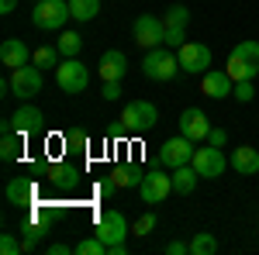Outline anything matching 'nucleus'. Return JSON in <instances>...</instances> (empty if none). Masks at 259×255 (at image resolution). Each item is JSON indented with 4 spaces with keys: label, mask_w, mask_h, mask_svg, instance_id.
I'll return each instance as SVG.
<instances>
[{
    "label": "nucleus",
    "mask_w": 259,
    "mask_h": 255,
    "mask_svg": "<svg viewBox=\"0 0 259 255\" xmlns=\"http://www.w3.org/2000/svg\"><path fill=\"white\" fill-rule=\"evenodd\" d=\"M225 73L235 79V83H239V79H256L259 76V41L256 38L239 41V45L232 48V56H228Z\"/></svg>",
    "instance_id": "f257e3e1"
},
{
    "label": "nucleus",
    "mask_w": 259,
    "mask_h": 255,
    "mask_svg": "<svg viewBox=\"0 0 259 255\" xmlns=\"http://www.w3.org/2000/svg\"><path fill=\"white\" fill-rule=\"evenodd\" d=\"M142 73L156 83H169V79L180 73V56L169 48V45H159V48H149L145 59H142Z\"/></svg>",
    "instance_id": "f03ea898"
},
{
    "label": "nucleus",
    "mask_w": 259,
    "mask_h": 255,
    "mask_svg": "<svg viewBox=\"0 0 259 255\" xmlns=\"http://www.w3.org/2000/svg\"><path fill=\"white\" fill-rule=\"evenodd\" d=\"M156 124H159V111H156V104H149V100H132V104L121 111V128H124L128 135H149Z\"/></svg>",
    "instance_id": "7ed1b4c3"
},
{
    "label": "nucleus",
    "mask_w": 259,
    "mask_h": 255,
    "mask_svg": "<svg viewBox=\"0 0 259 255\" xmlns=\"http://www.w3.org/2000/svg\"><path fill=\"white\" fill-rule=\"evenodd\" d=\"M69 18H73L69 0H38L35 11H31V21H35V28H41V31H59Z\"/></svg>",
    "instance_id": "20e7f679"
},
{
    "label": "nucleus",
    "mask_w": 259,
    "mask_h": 255,
    "mask_svg": "<svg viewBox=\"0 0 259 255\" xmlns=\"http://www.w3.org/2000/svg\"><path fill=\"white\" fill-rule=\"evenodd\" d=\"M139 193L145 203H162L166 196L173 193V173H166V166H156L149 169L139 183Z\"/></svg>",
    "instance_id": "39448f33"
},
{
    "label": "nucleus",
    "mask_w": 259,
    "mask_h": 255,
    "mask_svg": "<svg viewBox=\"0 0 259 255\" xmlns=\"http://www.w3.org/2000/svg\"><path fill=\"white\" fill-rule=\"evenodd\" d=\"M56 83H59L62 93H83L87 90V83H90V69L76 59H62L59 69H56Z\"/></svg>",
    "instance_id": "423d86ee"
},
{
    "label": "nucleus",
    "mask_w": 259,
    "mask_h": 255,
    "mask_svg": "<svg viewBox=\"0 0 259 255\" xmlns=\"http://www.w3.org/2000/svg\"><path fill=\"white\" fill-rule=\"evenodd\" d=\"M11 86H14V97L21 100H31L41 93V86H45V79H41V69L35 62H28V66H21L11 73Z\"/></svg>",
    "instance_id": "0eeeda50"
},
{
    "label": "nucleus",
    "mask_w": 259,
    "mask_h": 255,
    "mask_svg": "<svg viewBox=\"0 0 259 255\" xmlns=\"http://www.w3.org/2000/svg\"><path fill=\"white\" fill-rule=\"evenodd\" d=\"M180 56V69L183 73H194V76H204L211 69V48L204 41H187L183 48H177Z\"/></svg>",
    "instance_id": "6e6552de"
},
{
    "label": "nucleus",
    "mask_w": 259,
    "mask_h": 255,
    "mask_svg": "<svg viewBox=\"0 0 259 255\" xmlns=\"http://www.w3.org/2000/svg\"><path fill=\"white\" fill-rule=\"evenodd\" d=\"M194 141L187 135H180V138H169V141H162V148H159V166H166V169H180V166H187L190 159H194Z\"/></svg>",
    "instance_id": "1a4fd4ad"
},
{
    "label": "nucleus",
    "mask_w": 259,
    "mask_h": 255,
    "mask_svg": "<svg viewBox=\"0 0 259 255\" xmlns=\"http://www.w3.org/2000/svg\"><path fill=\"white\" fill-rule=\"evenodd\" d=\"M190 166L197 169L200 179H218L221 173H225V166H228V159H225V152H221V148L207 145V148H197V152H194Z\"/></svg>",
    "instance_id": "9d476101"
},
{
    "label": "nucleus",
    "mask_w": 259,
    "mask_h": 255,
    "mask_svg": "<svg viewBox=\"0 0 259 255\" xmlns=\"http://www.w3.org/2000/svg\"><path fill=\"white\" fill-rule=\"evenodd\" d=\"M162 35H166L162 18H156V14H139V18H135V45H142L145 52H149V48H159Z\"/></svg>",
    "instance_id": "9b49d317"
},
{
    "label": "nucleus",
    "mask_w": 259,
    "mask_h": 255,
    "mask_svg": "<svg viewBox=\"0 0 259 255\" xmlns=\"http://www.w3.org/2000/svg\"><path fill=\"white\" fill-rule=\"evenodd\" d=\"M128 221H124V214L121 211H107V214L97 217V228H94V235L100 238V241H107V245H118V241H124L128 238Z\"/></svg>",
    "instance_id": "f8f14e48"
},
{
    "label": "nucleus",
    "mask_w": 259,
    "mask_h": 255,
    "mask_svg": "<svg viewBox=\"0 0 259 255\" xmlns=\"http://www.w3.org/2000/svg\"><path fill=\"white\" fill-rule=\"evenodd\" d=\"M180 135H187L190 141H207V135H211L207 114H204L200 107H187V111L180 114Z\"/></svg>",
    "instance_id": "ddd939ff"
},
{
    "label": "nucleus",
    "mask_w": 259,
    "mask_h": 255,
    "mask_svg": "<svg viewBox=\"0 0 259 255\" xmlns=\"http://www.w3.org/2000/svg\"><path fill=\"white\" fill-rule=\"evenodd\" d=\"M200 90H204V97H211V100H225V97H232L235 79L228 76L225 69H207L200 76Z\"/></svg>",
    "instance_id": "4468645a"
},
{
    "label": "nucleus",
    "mask_w": 259,
    "mask_h": 255,
    "mask_svg": "<svg viewBox=\"0 0 259 255\" xmlns=\"http://www.w3.org/2000/svg\"><path fill=\"white\" fill-rule=\"evenodd\" d=\"M31 56H35V52H31V48H28L21 38H4V45H0V62H4L11 73H14V69H21V66H28V62H31Z\"/></svg>",
    "instance_id": "2eb2a0df"
},
{
    "label": "nucleus",
    "mask_w": 259,
    "mask_h": 255,
    "mask_svg": "<svg viewBox=\"0 0 259 255\" xmlns=\"http://www.w3.org/2000/svg\"><path fill=\"white\" fill-rule=\"evenodd\" d=\"M97 73L104 83H121V76L128 73V59H124V52L118 48H111V52H104L97 62Z\"/></svg>",
    "instance_id": "dca6fc26"
},
{
    "label": "nucleus",
    "mask_w": 259,
    "mask_h": 255,
    "mask_svg": "<svg viewBox=\"0 0 259 255\" xmlns=\"http://www.w3.org/2000/svg\"><path fill=\"white\" fill-rule=\"evenodd\" d=\"M228 166H232L239 176H256V173H259V148H252V145H239V148H232Z\"/></svg>",
    "instance_id": "f3484780"
},
{
    "label": "nucleus",
    "mask_w": 259,
    "mask_h": 255,
    "mask_svg": "<svg viewBox=\"0 0 259 255\" xmlns=\"http://www.w3.org/2000/svg\"><path fill=\"white\" fill-rule=\"evenodd\" d=\"M11 118H14V128H18V135H35V131L41 128V121H45V118H41V111H38V107H31V104L18 107Z\"/></svg>",
    "instance_id": "a211bd4d"
},
{
    "label": "nucleus",
    "mask_w": 259,
    "mask_h": 255,
    "mask_svg": "<svg viewBox=\"0 0 259 255\" xmlns=\"http://www.w3.org/2000/svg\"><path fill=\"white\" fill-rule=\"evenodd\" d=\"M35 200V183L24 176H14L7 183V203H14V207H28Z\"/></svg>",
    "instance_id": "6ab92c4d"
},
{
    "label": "nucleus",
    "mask_w": 259,
    "mask_h": 255,
    "mask_svg": "<svg viewBox=\"0 0 259 255\" xmlns=\"http://www.w3.org/2000/svg\"><path fill=\"white\" fill-rule=\"evenodd\" d=\"M197 169L187 162V166H180V169H173V193H194V186H197Z\"/></svg>",
    "instance_id": "aec40b11"
},
{
    "label": "nucleus",
    "mask_w": 259,
    "mask_h": 255,
    "mask_svg": "<svg viewBox=\"0 0 259 255\" xmlns=\"http://www.w3.org/2000/svg\"><path fill=\"white\" fill-rule=\"evenodd\" d=\"M111 176L118 179V186H139L145 173H142L135 162H121V166H114V169H111Z\"/></svg>",
    "instance_id": "412c9836"
},
{
    "label": "nucleus",
    "mask_w": 259,
    "mask_h": 255,
    "mask_svg": "<svg viewBox=\"0 0 259 255\" xmlns=\"http://www.w3.org/2000/svg\"><path fill=\"white\" fill-rule=\"evenodd\" d=\"M69 11H73V21H94L100 14V0H69Z\"/></svg>",
    "instance_id": "4be33fe9"
},
{
    "label": "nucleus",
    "mask_w": 259,
    "mask_h": 255,
    "mask_svg": "<svg viewBox=\"0 0 259 255\" xmlns=\"http://www.w3.org/2000/svg\"><path fill=\"white\" fill-rule=\"evenodd\" d=\"M218 252V238L211 231H197L190 238V255H214Z\"/></svg>",
    "instance_id": "5701e85b"
},
{
    "label": "nucleus",
    "mask_w": 259,
    "mask_h": 255,
    "mask_svg": "<svg viewBox=\"0 0 259 255\" xmlns=\"http://www.w3.org/2000/svg\"><path fill=\"white\" fill-rule=\"evenodd\" d=\"M59 56H62L59 48H52V45H41V48H35L31 62H35L41 73H45V69H59Z\"/></svg>",
    "instance_id": "b1692460"
},
{
    "label": "nucleus",
    "mask_w": 259,
    "mask_h": 255,
    "mask_svg": "<svg viewBox=\"0 0 259 255\" xmlns=\"http://www.w3.org/2000/svg\"><path fill=\"white\" fill-rule=\"evenodd\" d=\"M56 48H59L66 59H76V56H80V48H83V38L76 35V31H62L59 41H56Z\"/></svg>",
    "instance_id": "393cba45"
},
{
    "label": "nucleus",
    "mask_w": 259,
    "mask_h": 255,
    "mask_svg": "<svg viewBox=\"0 0 259 255\" xmlns=\"http://www.w3.org/2000/svg\"><path fill=\"white\" fill-rule=\"evenodd\" d=\"M162 24H166V28H187V24H190V11H187L183 4H169L166 14H162Z\"/></svg>",
    "instance_id": "a878e982"
},
{
    "label": "nucleus",
    "mask_w": 259,
    "mask_h": 255,
    "mask_svg": "<svg viewBox=\"0 0 259 255\" xmlns=\"http://www.w3.org/2000/svg\"><path fill=\"white\" fill-rule=\"evenodd\" d=\"M21 138L24 135H4V141H0V159L4 162H18L21 159Z\"/></svg>",
    "instance_id": "bb28decb"
},
{
    "label": "nucleus",
    "mask_w": 259,
    "mask_h": 255,
    "mask_svg": "<svg viewBox=\"0 0 259 255\" xmlns=\"http://www.w3.org/2000/svg\"><path fill=\"white\" fill-rule=\"evenodd\" d=\"M45 235H49V228H45V224H28V228H24V238H21V241H24V252H35V248H38V241Z\"/></svg>",
    "instance_id": "cd10ccee"
},
{
    "label": "nucleus",
    "mask_w": 259,
    "mask_h": 255,
    "mask_svg": "<svg viewBox=\"0 0 259 255\" xmlns=\"http://www.w3.org/2000/svg\"><path fill=\"white\" fill-rule=\"evenodd\" d=\"M76 255H107V241H100L97 235L87 238V241H76V248H73Z\"/></svg>",
    "instance_id": "c85d7f7f"
},
{
    "label": "nucleus",
    "mask_w": 259,
    "mask_h": 255,
    "mask_svg": "<svg viewBox=\"0 0 259 255\" xmlns=\"http://www.w3.org/2000/svg\"><path fill=\"white\" fill-rule=\"evenodd\" d=\"M232 97L239 100V104H252V100H256L252 79H239V83H235V90H232Z\"/></svg>",
    "instance_id": "c756f323"
},
{
    "label": "nucleus",
    "mask_w": 259,
    "mask_h": 255,
    "mask_svg": "<svg viewBox=\"0 0 259 255\" xmlns=\"http://www.w3.org/2000/svg\"><path fill=\"white\" fill-rule=\"evenodd\" d=\"M21 252H24V241H18L11 231H4L0 235V255H21Z\"/></svg>",
    "instance_id": "7c9ffc66"
},
{
    "label": "nucleus",
    "mask_w": 259,
    "mask_h": 255,
    "mask_svg": "<svg viewBox=\"0 0 259 255\" xmlns=\"http://www.w3.org/2000/svg\"><path fill=\"white\" fill-rule=\"evenodd\" d=\"M162 45H169V48H183V45H187V28H166Z\"/></svg>",
    "instance_id": "2f4dec72"
},
{
    "label": "nucleus",
    "mask_w": 259,
    "mask_h": 255,
    "mask_svg": "<svg viewBox=\"0 0 259 255\" xmlns=\"http://www.w3.org/2000/svg\"><path fill=\"white\" fill-rule=\"evenodd\" d=\"M152 228H156V214H142L139 221L132 224V235L145 238V235H152Z\"/></svg>",
    "instance_id": "473e14b6"
},
{
    "label": "nucleus",
    "mask_w": 259,
    "mask_h": 255,
    "mask_svg": "<svg viewBox=\"0 0 259 255\" xmlns=\"http://www.w3.org/2000/svg\"><path fill=\"white\" fill-rule=\"evenodd\" d=\"M114 190H121L114 176H100L97 179V196H104V200H107V196H114Z\"/></svg>",
    "instance_id": "72a5a7b5"
},
{
    "label": "nucleus",
    "mask_w": 259,
    "mask_h": 255,
    "mask_svg": "<svg viewBox=\"0 0 259 255\" xmlns=\"http://www.w3.org/2000/svg\"><path fill=\"white\" fill-rule=\"evenodd\" d=\"M207 145H214V148H225V145H228V131H225V128H211V135H207Z\"/></svg>",
    "instance_id": "f704fd0d"
},
{
    "label": "nucleus",
    "mask_w": 259,
    "mask_h": 255,
    "mask_svg": "<svg viewBox=\"0 0 259 255\" xmlns=\"http://www.w3.org/2000/svg\"><path fill=\"white\" fill-rule=\"evenodd\" d=\"M100 93H104L107 104H114V100L121 97V83H104V90H100Z\"/></svg>",
    "instance_id": "c9c22d12"
},
{
    "label": "nucleus",
    "mask_w": 259,
    "mask_h": 255,
    "mask_svg": "<svg viewBox=\"0 0 259 255\" xmlns=\"http://www.w3.org/2000/svg\"><path fill=\"white\" fill-rule=\"evenodd\" d=\"M166 255H190V241H169Z\"/></svg>",
    "instance_id": "e433bc0d"
},
{
    "label": "nucleus",
    "mask_w": 259,
    "mask_h": 255,
    "mask_svg": "<svg viewBox=\"0 0 259 255\" xmlns=\"http://www.w3.org/2000/svg\"><path fill=\"white\" fill-rule=\"evenodd\" d=\"M69 145H73V148H83V145H87V135H83V131H69Z\"/></svg>",
    "instance_id": "4c0bfd02"
},
{
    "label": "nucleus",
    "mask_w": 259,
    "mask_h": 255,
    "mask_svg": "<svg viewBox=\"0 0 259 255\" xmlns=\"http://www.w3.org/2000/svg\"><path fill=\"white\" fill-rule=\"evenodd\" d=\"M73 248L69 245H62V241H56V245H49V255H69Z\"/></svg>",
    "instance_id": "58836bf2"
},
{
    "label": "nucleus",
    "mask_w": 259,
    "mask_h": 255,
    "mask_svg": "<svg viewBox=\"0 0 259 255\" xmlns=\"http://www.w3.org/2000/svg\"><path fill=\"white\" fill-rule=\"evenodd\" d=\"M128 252V245L124 241H118V245H107V255H124Z\"/></svg>",
    "instance_id": "ea45409f"
},
{
    "label": "nucleus",
    "mask_w": 259,
    "mask_h": 255,
    "mask_svg": "<svg viewBox=\"0 0 259 255\" xmlns=\"http://www.w3.org/2000/svg\"><path fill=\"white\" fill-rule=\"evenodd\" d=\"M18 7V0H0V14H11Z\"/></svg>",
    "instance_id": "a19ab883"
},
{
    "label": "nucleus",
    "mask_w": 259,
    "mask_h": 255,
    "mask_svg": "<svg viewBox=\"0 0 259 255\" xmlns=\"http://www.w3.org/2000/svg\"><path fill=\"white\" fill-rule=\"evenodd\" d=\"M35 4H38V0H35Z\"/></svg>",
    "instance_id": "79ce46f5"
}]
</instances>
